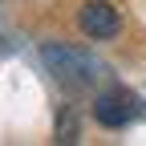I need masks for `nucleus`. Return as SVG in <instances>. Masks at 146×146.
<instances>
[{
  "label": "nucleus",
  "instance_id": "nucleus-1",
  "mask_svg": "<svg viewBox=\"0 0 146 146\" xmlns=\"http://www.w3.org/2000/svg\"><path fill=\"white\" fill-rule=\"evenodd\" d=\"M45 69L69 89H89L94 81L106 77V65L94 57L89 49H73V45H45L41 49Z\"/></svg>",
  "mask_w": 146,
  "mask_h": 146
},
{
  "label": "nucleus",
  "instance_id": "nucleus-2",
  "mask_svg": "<svg viewBox=\"0 0 146 146\" xmlns=\"http://www.w3.org/2000/svg\"><path fill=\"white\" fill-rule=\"evenodd\" d=\"M142 114H146V106L138 102V94H130V89H122V85H114V89H106V94L94 98V118L106 130H122V126L138 122Z\"/></svg>",
  "mask_w": 146,
  "mask_h": 146
},
{
  "label": "nucleus",
  "instance_id": "nucleus-3",
  "mask_svg": "<svg viewBox=\"0 0 146 146\" xmlns=\"http://www.w3.org/2000/svg\"><path fill=\"white\" fill-rule=\"evenodd\" d=\"M77 29L89 41H110V36H118L122 16H118V8L110 4V0H85L81 12H77Z\"/></svg>",
  "mask_w": 146,
  "mask_h": 146
}]
</instances>
